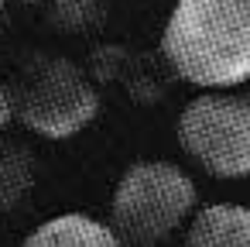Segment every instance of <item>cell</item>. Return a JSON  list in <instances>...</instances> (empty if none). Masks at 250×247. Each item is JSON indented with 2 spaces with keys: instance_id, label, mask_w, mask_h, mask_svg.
Masks as SVG:
<instances>
[{
  "instance_id": "2",
  "label": "cell",
  "mask_w": 250,
  "mask_h": 247,
  "mask_svg": "<svg viewBox=\"0 0 250 247\" xmlns=\"http://www.w3.org/2000/svg\"><path fill=\"white\" fill-rule=\"evenodd\" d=\"M195 213V185L171 161H134L110 202V226L124 247H158Z\"/></svg>"
},
{
  "instance_id": "7",
  "label": "cell",
  "mask_w": 250,
  "mask_h": 247,
  "mask_svg": "<svg viewBox=\"0 0 250 247\" xmlns=\"http://www.w3.org/2000/svg\"><path fill=\"white\" fill-rule=\"evenodd\" d=\"M35 185V161L24 148H0V209L18 206Z\"/></svg>"
},
{
  "instance_id": "3",
  "label": "cell",
  "mask_w": 250,
  "mask_h": 247,
  "mask_svg": "<svg viewBox=\"0 0 250 247\" xmlns=\"http://www.w3.org/2000/svg\"><path fill=\"white\" fill-rule=\"evenodd\" d=\"M178 144L216 179L250 175V96L206 90L178 113Z\"/></svg>"
},
{
  "instance_id": "1",
  "label": "cell",
  "mask_w": 250,
  "mask_h": 247,
  "mask_svg": "<svg viewBox=\"0 0 250 247\" xmlns=\"http://www.w3.org/2000/svg\"><path fill=\"white\" fill-rule=\"evenodd\" d=\"M161 52L192 86L226 90L250 79V0H178Z\"/></svg>"
},
{
  "instance_id": "5",
  "label": "cell",
  "mask_w": 250,
  "mask_h": 247,
  "mask_svg": "<svg viewBox=\"0 0 250 247\" xmlns=\"http://www.w3.org/2000/svg\"><path fill=\"white\" fill-rule=\"evenodd\" d=\"M185 247H250V209L216 202L188 216Z\"/></svg>"
},
{
  "instance_id": "11",
  "label": "cell",
  "mask_w": 250,
  "mask_h": 247,
  "mask_svg": "<svg viewBox=\"0 0 250 247\" xmlns=\"http://www.w3.org/2000/svg\"><path fill=\"white\" fill-rule=\"evenodd\" d=\"M0 7H4V0H0Z\"/></svg>"
},
{
  "instance_id": "9",
  "label": "cell",
  "mask_w": 250,
  "mask_h": 247,
  "mask_svg": "<svg viewBox=\"0 0 250 247\" xmlns=\"http://www.w3.org/2000/svg\"><path fill=\"white\" fill-rule=\"evenodd\" d=\"M11 117H14V110H11V93H7L4 83H0V127H4Z\"/></svg>"
},
{
  "instance_id": "4",
  "label": "cell",
  "mask_w": 250,
  "mask_h": 247,
  "mask_svg": "<svg viewBox=\"0 0 250 247\" xmlns=\"http://www.w3.org/2000/svg\"><path fill=\"white\" fill-rule=\"evenodd\" d=\"M11 110L42 137H72L100 110V96L79 66L48 55L38 59L24 76L18 93H11Z\"/></svg>"
},
{
  "instance_id": "8",
  "label": "cell",
  "mask_w": 250,
  "mask_h": 247,
  "mask_svg": "<svg viewBox=\"0 0 250 247\" xmlns=\"http://www.w3.org/2000/svg\"><path fill=\"white\" fill-rule=\"evenodd\" d=\"M103 18V0H52V21L65 31H86Z\"/></svg>"
},
{
  "instance_id": "6",
  "label": "cell",
  "mask_w": 250,
  "mask_h": 247,
  "mask_svg": "<svg viewBox=\"0 0 250 247\" xmlns=\"http://www.w3.org/2000/svg\"><path fill=\"white\" fill-rule=\"evenodd\" d=\"M21 247H124L117 230L86 213H62L45 220Z\"/></svg>"
},
{
  "instance_id": "10",
  "label": "cell",
  "mask_w": 250,
  "mask_h": 247,
  "mask_svg": "<svg viewBox=\"0 0 250 247\" xmlns=\"http://www.w3.org/2000/svg\"><path fill=\"white\" fill-rule=\"evenodd\" d=\"M24 4H45V0H24Z\"/></svg>"
}]
</instances>
